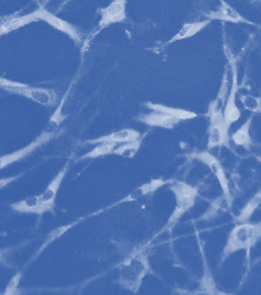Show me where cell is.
Segmentation results:
<instances>
[{"label":"cell","mask_w":261,"mask_h":295,"mask_svg":"<svg viewBox=\"0 0 261 295\" xmlns=\"http://www.w3.org/2000/svg\"><path fill=\"white\" fill-rule=\"evenodd\" d=\"M117 145L111 142L98 143L93 149L81 155L78 158L77 160L94 159L113 154Z\"/></svg>","instance_id":"25"},{"label":"cell","mask_w":261,"mask_h":295,"mask_svg":"<svg viewBox=\"0 0 261 295\" xmlns=\"http://www.w3.org/2000/svg\"><path fill=\"white\" fill-rule=\"evenodd\" d=\"M68 93L67 91L64 95L44 128L31 142L17 150L1 156V170L26 158L63 132L62 125L67 118V115L62 111Z\"/></svg>","instance_id":"1"},{"label":"cell","mask_w":261,"mask_h":295,"mask_svg":"<svg viewBox=\"0 0 261 295\" xmlns=\"http://www.w3.org/2000/svg\"><path fill=\"white\" fill-rule=\"evenodd\" d=\"M1 88L9 93L24 97L46 108L57 106L61 101L59 94L53 89L29 85L21 88Z\"/></svg>","instance_id":"5"},{"label":"cell","mask_w":261,"mask_h":295,"mask_svg":"<svg viewBox=\"0 0 261 295\" xmlns=\"http://www.w3.org/2000/svg\"><path fill=\"white\" fill-rule=\"evenodd\" d=\"M228 68L226 66L222 77L219 89L215 98L209 104L207 116L209 119L221 117L228 95L230 86L228 79Z\"/></svg>","instance_id":"15"},{"label":"cell","mask_w":261,"mask_h":295,"mask_svg":"<svg viewBox=\"0 0 261 295\" xmlns=\"http://www.w3.org/2000/svg\"><path fill=\"white\" fill-rule=\"evenodd\" d=\"M141 145V139L123 143L116 147L113 154L130 158L137 153Z\"/></svg>","instance_id":"28"},{"label":"cell","mask_w":261,"mask_h":295,"mask_svg":"<svg viewBox=\"0 0 261 295\" xmlns=\"http://www.w3.org/2000/svg\"><path fill=\"white\" fill-rule=\"evenodd\" d=\"M39 20L35 11L25 15H19L18 12L1 17L0 35H7L26 25Z\"/></svg>","instance_id":"14"},{"label":"cell","mask_w":261,"mask_h":295,"mask_svg":"<svg viewBox=\"0 0 261 295\" xmlns=\"http://www.w3.org/2000/svg\"><path fill=\"white\" fill-rule=\"evenodd\" d=\"M169 189L175 197V206L160 232L171 231L181 218L195 205L198 194L197 187L182 181H174Z\"/></svg>","instance_id":"4"},{"label":"cell","mask_w":261,"mask_h":295,"mask_svg":"<svg viewBox=\"0 0 261 295\" xmlns=\"http://www.w3.org/2000/svg\"><path fill=\"white\" fill-rule=\"evenodd\" d=\"M34 11L39 20L44 21L53 28L65 34L76 44H82L84 36L77 26L58 17L42 5H40Z\"/></svg>","instance_id":"6"},{"label":"cell","mask_w":261,"mask_h":295,"mask_svg":"<svg viewBox=\"0 0 261 295\" xmlns=\"http://www.w3.org/2000/svg\"><path fill=\"white\" fill-rule=\"evenodd\" d=\"M239 88L237 69L235 66H233L231 84L223 113L224 120L230 127L238 121L241 116V111L237 103Z\"/></svg>","instance_id":"10"},{"label":"cell","mask_w":261,"mask_h":295,"mask_svg":"<svg viewBox=\"0 0 261 295\" xmlns=\"http://www.w3.org/2000/svg\"><path fill=\"white\" fill-rule=\"evenodd\" d=\"M211 21V20L207 19L202 21L186 23L166 43L170 44L176 41L190 38L205 28Z\"/></svg>","instance_id":"22"},{"label":"cell","mask_w":261,"mask_h":295,"mask_svg":"<svg viewBox=\"0 0 261 295\" xmlns=\"http://www.w3.org/2000/svg\"><path fill=\"white\" fill-rule=\"evenodd\" d=\"M100 15L98 26L101 28L122 22L126 17V1L115 0L107 6L98 9Z\"/></svg>","instance_id":"12"},{"label":"cell","mask_w":261,"mask_h":295,"mask_svg":"<svg viewBox=\"0 0 261 295\" xmlns=\"http://www.w3.org/2000/svg\"><path fill=\"white\" fill-rule=\"evenodd\" d=\"M137 119L149 126L170 129L177 126L181 121L178 118L163 112L152 111L142 114Z\"/></svg>","instance_id":"18"},{"label":"cell","mask_w":261,"mask_h":295,"mask_svg":"<svg viewBox=\"0 0 261 295\" xmlns=\"http://www.w3.org/2000/svg\"><path fill=\"white\" fill-rule=\"evenodd\" d=\"M208 19L216 20L232 23H243L258 26L256 22L246 18L236 9L225 1H220L218 8L205 14Z\"/></svg>","instance_id":"9"},{"label":"cell","mask_w":261,"mask_h":295,"mask_svg":"<svg viewBox=\"0 0 261 295\" xmlns=\"http://www.w3.org/2000/svg\"><path fill=\"white\" fill-rule=\"evenodd\" d=\"M70 167V160L66 162L63 167L48 183L44 191L39 194L42 202L55 213L56 200L58 191Z\"/></svg>","instance_id":"11"},{"label":"cell","mask_w":261,"mask_h":295,"mask_svg":"<svg viewBox=\"0 0 261 295\" xmlns=\"http://www.w3.org/2000/svg\"><path fill=\"white\" fill-rule=\"evenodd\" d=\"M239 99L243 108L252 114H261V96L241 94Z\"/></svg>","instance_id":"27"},{"label":"cell","mask_w":261,"mask_h":295,"mask_svg":"<svg viewBox=\"0 0 261 295\" xmlns=\"http://www.w3.org/2000/svg\"><path fill=\"white\" fill-rule=\"evenodd\" d=\"M24 173L25 172H22L18 174L11 176L10 177L2 178L1 179V184H0L1 189H3L8 185L10 184V183H12L15 180L18 179L19 178L22 177L24 174Z\"/></svg>","instance_id":"31"},{"label":"cell","mask_w":261,"mask_h":295,"mask_svg":"<svg viewBox=\"0 0 261 295\" xmlns=\"http://www.w3.org/2000/svg\"><path fill=\"white\" fill-rule=\"evenodd\" d=\"M22 277L21 271H18L13 275L8 281L3 294L14 295L18 294V285Z\"/></svg>","instance_id":"29"},{"label":"cell","mask_w":261,"mask_h":295,"mask_svg":"<svg viewBox=\"0 0 261 295\" xmlns=\"http://www.w3.org/2000/svg\"><path fill=\"white\" fill-rule=\"evenodd\" d=\"M253 117L251 114L230 136V140L236 145L247 150L250 149L253 143L250 132Z\"/></svg>","instance_id":"21"},{"label":"cell","mask_w":261,"mask_h":295,"mask_svg":"<svg viewBox=\"0 0 261 295\" xmlns=\"http://www.w3.org/2000/svg\"><path fill=\"white\" fill-rule=\"evenodd\" d=\"M260 240L261 221L238 223L228 233L221 252L220 264L237 252H249Z\"/></svg>","instance_id":"3"},{"label":"cell","mask_w":261,"mask_h":295,"mask_svg":"<svg viewBox=\"0 0 261 295\" xmlns=\"http://www.w3.org/2000/svg\"><path fill=\"white\" fill-rule=\"evenodd\" d=\"M210 120L207 130V147L208 150L214 148L227 146L230 142V126L221 116Z\"/></svg>","instance_id":"8"},{"label":"cell","mask_w":261,"mask_h":295,"mask_svg":"<svg viewBox=\"0 0 261 295\" xmlns=\"http://www.w3.org/2000/svg\"><path fill=\"white\" fill-rule=\"evenodd\" d=\"M29 86L28 84L7 79L1 77L0 86L2 87L21 88Z\"/></svg>","instance_id":"30"},{"label":"cell","mask_w":261,"mask_h":295,"mask_svg":"<svg viewBox=\"0 0 261 295\" xmlns=\"http://www.w3.org/2000/svg\"><path fill=\"white\" fill-rule=\"evenodd\" d=\"M217 289L214 279L210 272L206 269L202 276L198 287L192 291L194 294H213Z\"/></svg>","instance_id":"26"},{"label":"cell","mask_w":261,"mask_h":295,"mask_svg":"<svg viewBox=\"0 0 261 295\" xmlns=\"http://www.w3.org/2000/svg\"><path fill=\"white\" fill-rule=\"evenodd\" d=\"M261 204V187L245 203L236 217L238 223L249 221Z\"/></svg>","instance_id":"23"},{"label":"cell","mask_w":261,"mask_h":295,"mask_svg":"<svg viewBox=\"0 0 261 295\" xmlns=\"http://www.w3.org/2000/svg\"><path fill=\"white\" fill-rule=\"evenodd\" d=\"M9 206L11 210L19 213L41 216L45 212L51 213L50 210L42 202L39 195L25 197L9 204Z\"/></svg>","instance_id":"16"},{"label":"cell","mask_w":261,"mask_h":295,"mask_svg":"<svg viewBox=\"0 0 261 295\" xmlns=\"http://www.w3.org/2000/svg\"><path fill=\"white\" fill-rule=\"evenodd\" d=\"M151 271V265L146 249L136 248L119 263L117 283L123 289L137 293L144 278Z\"/></svg>","instance_id":"2"},{"label":"cell","mask_w":261,"mask_h":295,"mask_svg":"<svg viewBox=\"0 0 261 295\" xmlns=\"http://www.w3.org/2000/svg\"><path fill=\"white\" fill-rule=\"evenodd\" d=\"M99 212L100 211H97L88 215L82 216L72 222L64 225L59 226L53 229L48 232L42 244L32 255L29 260L28 263L36 259L43 252V251L46 248H47L48 246L59 238L60 237L63 236L68 230L88 218L89 217H91Z\"/></svg>","instance_id":"19"},{"label":"cell","mask_w":261,"mask_h":295,"mask_svg":"<svg viewBox=\"0 0 261 295\" xmlns=\"http://www.w3.org/2000/svg\"><path fill=\"white\" fill-rule=\"evenodd\" d=\"M261 260V256L259 257V258H258L257 260H256V261H259Z\"/></svg>","instance_id":"32"},{"label":"cell","mask_w":261,"mask_h":295,"mask_svg":"<svg viewBox=\"0 0 261 295\" xmlns=\"http://www.w3.org/2000/svg\"><path fill=\"white\" fill-rule=\"evenodd\" d=\"M192 156L208 167L217 178L222 191L223 195L229 201L232 202V196L228 180L220 161L208 151L196 152Z\"/></svg>","instance_id":"7"},{"label":"cell","mask_w":261,"mask_h":295,"mask_svg":"<svg viewBox=\"0 0 261 295\" xmlns=\"http://www.w3.org/2000/svg\"><path fill=\"white\" fill-rule=\"evenodd\" d=\"M173 180L161 178L153 179L133 189L124 198L119 200L112 206L122 203L132 202L140 200L151 195L160 188L167 184H171Z\"/></svg>","instance_id":"13"},{"label":"cell","mask_w":261,"mask_h":295,"mask_svg":"<svg viewBox=\"0 0 261 295\" xmlns=\"http://www.w3.org/2000/svg\"><path fill=\"white\" fill-rule=\"evenodd\" d=\"M145 105L150 110L164 112L178 118L181 121L192 119L197 116L196 113L193 112L180 108L168 106L160 103L148 102L145 103Z\"/></svg>","instance_id":"24"},{"label":"cell","mask_w":261,"mask_h":295,"mask_svg":"<svg viewBox=\"0 0 261 295\" xmlns=\"http://www.w3.org/2000/svg\"><path fill=\"white\" fill-rule=\"evenodd\" d=\"M231 204L232 202L222 194L210 202L205 210L196 219V221L204 222L213 221L228 211Z\"/></svg>","instance_id":"20"},{"label":"cell","mask_w":261,"mask_h":295,"mask_svg":"<svg viewBox=\"0 0 261 295\" xmlns=\"http://www.w3.org/2000/svg\"><path fill=\"white\" fill-rule=\"evenodd\" d=\"M140 139V133L137 130L125 128L83 142L84 145H96L101 142H111L116 144L136 141Z\"/></svg>","instance_id":"17"}]
</instances>
